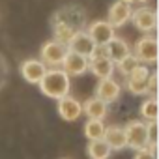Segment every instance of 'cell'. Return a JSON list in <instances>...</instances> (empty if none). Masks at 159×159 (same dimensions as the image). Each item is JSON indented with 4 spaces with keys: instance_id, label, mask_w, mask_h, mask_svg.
Listing matches in <instances>:
<instances>
[{
    "instance_id": "cell-1",
    "label": "cell",
    "mask_w": 159,
    "mask_h": 159,
    "mask_svg": "<svg viewBox=\"0 0 159 159\" xmlns=\"http://www.w3.org/2000/svg\"><path fill=\"white\" fill-rule=\"evenodd\" d=\"M39 90L51 99H60L69 92V75L64 69H49L39 79Z\"/></svg>"
},
{
    "instance_id": "cell-2",
    "label": "cell",
    "mask_w": 159,
    "mask_h": 159,
    "mask_svg": "<svg viewBox=\"0 0 159 159\" xmlns=\"http://www.w3.org/2000/svg\"><path fill=\"white\" fill-rule=\"evenodd\" d=\"M124 133H125V142H127L129 148L140 150V148H146V146H148L146 124H142V122H139V120H131V122L124 127Z\"/></svg>"
},
{
    "instance_id": "cell-3",
    "label": "cell",
    "mask_w": 159,
    "mask_h": 159,
    "mask_svg": "<svg viewBox=\"0 0 159 159\" xmlns=\"http://www.w3.org/2000/svg\"><path fill=\"white\" fill-rule=\"evenodd\" d=\"M135 56L142 64H155L159 56V45L157 39L152 36H142L135 45Z\"/></svg>"
},
{
    "instance_id": "cell-4",
    "label": "cell",
    "mask_w": 159,
    "mask_h": 159,
    "mask_svg": "<svg viewBox=\"0 0 159 159\" xmlns=\"http://www.w3.org/2000/svg\"><path fill=\"white\" fill-rule=\"evenodd\" d=\"M129 19L133 21L135 28H139L140 32H152L157 26V13H155V10H152L148 6L131 11V17Z\"/></svg>"
},
{
    "instance_id": "cell-5",
    "label": "cell",
    "mask_w": 159,
    "mask_h": 159,
    "mask_svg": "<svg viewBox=\"0 0 159 159\" xmlns=\"http://www.w3.org/2000/svg\"><path fill=\"white\" fill-rule=\"evenodd\" d=\"M62 66H64V71L71 77H79L88 71V58L79 54V52H73V51H67L64 60H62Z\"/></svg>"
},
{
    "instance_id": "cell-6",
    "label": "cell",
    "mask_w": 159,
    "mask_h": 159,
    "mask_svg": "<svg viewBox=\"0 0 159 159\" xmlns=\"http://www.w3.org/2000/svg\"><path fill=\"white\" fill-rule=\"evenodd\" d=\"M67 52V47L60 41V39H52V41H47L43 47H41V62H47V64H62L64 56Z\"/></svg>"
},
{
    "instance_id": "cell-7",
    "label": "cell",
    "mask_w": 159,
    "mask_h": 159,
    "mask_svg": "<svg viewBox=\"0 0 159 159\" xmlns=\"http://www.w3.org/2000/svg\"><path fill=\"white\" fill-rule=\"evenodd\" d=\"M131 17V6L127 2H122V0H118V2H114L111 8H109V15H107V23L112 26V28H120L124 26Z\"/></svg>"
},
{
    "instance_id": "cell-8",
    "label": "cell",
    "mask_w": 159,
    "mask_h": 159,
    "mask_svg": "<svg viewBox=\"0 0 159 159\" xmlns=\"http://www.w3.org/2000/svg\"><path fill=\"white\" fill-rule=\"evenodd\" d=\"M67 43H69V51L79 52V54H83L86 58L92 54V51L96 47V43H94V39L90 38L88 32H73V36L69 38Z\"/></svg>"
},
{
    "instance_id": "cell-9",
    "label": "cell",
    "mask_w": 159,
    "mask_h": 159,
    "mask_svg": "<svg viewBox=\"0 0 159 159\" xmlns=\"http://www.w3.org/2000/svg\"><path fill=\"white\" fill-rule=\"evenodd\" d=\"M58 114L66 122H75L79 116L83 114V105L77 99L69 98V96H64V98L58 99Z\"/></svg>"
},
{
    "instance_id": "cell-10",
    "label": "cell",
    "mask_w": 159,
    "mask_h": 159,
    "mask_svg": "<svg viewBox=\"0 0 159 159\" xmlns=\"http://www.w3.org/2000/svg\"><path fill=\"white\" fill-rule=\"evenodd\" d=\"M88 34H90V38L94 39L96 45H107L114 38V28L107 21H96V23L90 25Z\"/></svg>"
},
{
    "instance_id": "cell-11",
    "label": "cell",
    "mask_w": 159,
    "mask_h": 159,
    "mask_svg": "<svg viewBox=\"0 0 159 159\" xmlns=\"http://www.w3.org/2000/svg\"><path fill=\"white\" fill-rule=\"evenodd\" d=\"M45 71L47 69H45V64L41 60H25L21 64V75L26 79V83H30V84H38Z\"/></svg>"
},
{
    "instance_id": "cell-12",
    "label": "cell",
    "mask_w": 159,
    "mask_h": 159,
    "mask_svg": "<svg viewBox=\"0 0 159 159\" xmlns=\"http://www.w3.org/2000/svg\"><path fill=\"white\" fill-rule=\"evenodd\" d=\"M118 96H120V84L116 81H112L111 77L101 79L98 84V98L103 99L105 103H112L118 99Z\"/></svg>"
},
{
    "instance_id": "cell-13",
    "label": "cell",
    "mask_w": 159,
    "mask_h": 159,
    "mask_svg": "<svg viewBox=\"0 0 159 159\" xmlns=\"http://www.w3.org/2000/svg\"><path fill=\"white\" fill-rule=\"evenodd\" d=\"M103 139L107 140V144L111 146V150H124V148H127L124 127H118V125L105 127V131H103Z\"/></svg>"
},
{
    "instance_id": "cell-14",
    "label": "cell",
    "mask_w": 159,
    "mask_h": 159,
    "mask_svg": "<svg viewBox=\"0 0 159 159\" xmlns=\"http://www.w3.org/2000/svg\"><path fill=\"white\" fill-rule=\"evenodd\" d=\"M83 111H84V114H86L88 118H94V120H103V118L107 116V103L96 96V98H92V99H88V101L84 103Z\"/></svg>"
},
{
    "instance_id": "cell-15",
    "label": "cell",
    "mask_w": 159,
    "mask_h": 159,
    "mask_svg": "<svg viewBox=\"0 0 159 159\" xmlns=\"http://www.w3.org/2000/svg\"><path fill=\"white\" fill-rule=\"evenodd\" d=\"M86 152H88L90 159H109L111 153H112V150H111V146L107 144L105 139H94V140H90Z\"/></svg>"
},
{
    "instance_id": "cell-16",
    "label": "cell",
    "mask_w": 159,
    "mask_h": 159,
    "mask_svg": "<svg viewBox=\"0 0 159 159\" xmlns=\"http://www.w3.org/2000/svg\"><path fill=\"white\" fill-rule=\"evenodd\" d=\"M105 49H107V56L116 64V62H120L125 54H129V47H127V43L124 41V39H120V38H112L107 45H105Z\"/></svg>"
},
{
    "instance_id": "cell-17",
    "label": "cell",
    "mask_w": 159,
    "mask_h": 159,
    "mask_svg": "<svg viewBox=\"0 0 159 159\" xmlns=\"http://www.w3.org/2000/svg\"><path fill=\"white\" fill-rule=\"evenodd\" d=\"M103 131H105V125H103V120H94L90 118L84 125V135L88 140H94V139H103Z\"/></svg>"
},
{
    "instance_id": "cell-18",
    "label": "cell",
    "mask_w": 159,
    "mask_h": 159,
    "mask_svg": "<svg viewBox=\"0 0 159 159\" xmlns=\"http://www.w3.org/2000/svg\"><path fill=\"white\" fill-rule=\"evenodd\" d=\"M157 114H159V105H157V99H155V96L153 98H150V99H146L142 105H140V116L144 118V120H157Z\"/></svg>"
},
{
    "instance_id": "cell-19",
    "label": "cell",
    "mask_w": 159,
    "mask_h": 159,
    "mask_svg": "<svg viewBox=\"0 0 159 159\" xmlns=\"http://www.w3.org/2000/svg\"><path fill=\"white\" fill-rule=\"evenodd\" d=\"M116 64H118V69H120L124 75H127V73H129L131 69H135L140 62L137 60V56H133V54L129 52V54H125V56H124L120 62H116Z\"/></svg>"
},
{
    "instance_id": "cell-20",
    "label": "cell",
    "mask_w": 159,
    "mask_h": 159,
    "mask_svg": "<svg viewBox=\"0 0 159 159\" xmlns=\"http://www.w3.org/2000/svg\"><path fill=\"white\" fill-rule=\"evenodd\" d=\"M146 133H148V148L155 150V146H157V120H150V124H146Z\"/></svg>"
},
{
    "instance_id": "cell-21",
    "label": "cell",
    "mask_w": 159,
    "mask_h": 159,
    "mask_svg": "<svg viewBox=\"0 0 159 159\" xmlns=\"http://www.w3.org/2000/svg\"><path fill=\"white\" fill-rule=\"evenodd\" d=\"M133 159H157V155H155V150H150V148L146 146V148L137 150V153H135Z\"/></svg>"
},
{
    "instance_id": "cell-22",
    "label": "cell",
    "mask_w": 159,
    "mask_h": 159,
    "mask_svg": "<svg viewBox=\"0 0 159 159\" xmlns=\"http://www.w3.org/2000/svg\"><path fill=\"white\" fill-rule=\"evenodd\" d=\"M155 88H157V75L150 73V77H148V94L155 96Z\"/></svg>"
},
{
    "instance_id": "cell-23",
    "label": "cell",
    "mask_w": 159,
    "mask_h": 159,
    "mask_svg": "<svg viewBox=\"0 0 159 159\" xmlns=\"http://www.w3.org/2000/svg\"><path fill=\"white\" fill-rule=\"evenodd\" d=\"M122 2H127V4H131V2H146V0H122Z\"/></svg>"
}]
</instances>
